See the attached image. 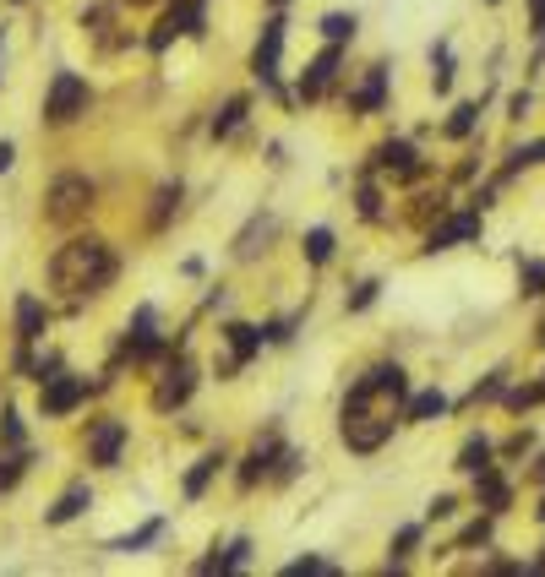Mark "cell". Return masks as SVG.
Returning a JSON list of instances; mask_svg holds the SVG:
<instances>
[{"label":"cell","instance_id":"cell-6","mask_svg":"<svg viewBox=\"0 0 545 577\" xmlns=\"http://www.w3.org/2000/svg\"><path fill=\"white\" fill-rule=\"evenodd\" d=\"M475 234H480V213H459V218H448L442 229H431L426 251H448V245H459V240H475Z\"/></svg>","mask_w":545,"mask_h":577},{"label":"cell","instance_id":"cell-29","mask_svg":"<svg viewBox=\"0 0 545 577\" xmlns=\"http://www.w3.org/2000/svg\"><path fill=\"white\" fill-rule=\"evenodd\" d=\"M377 289H382V284H360V289L349 294V311H366V305L377 300Z\"/></svg>","mask_w":545,"mask_h":577},{"label":"cell","instance_id":"cell-13","mask_svg":"<svg viewBox=\"0 0 545 577\" xmlns=\"http://www.w3.org/2000/svg\"><path fill=\"white\" fill-rule=\"evenodd\" d=\"M459 469H464V474H486V469H491V442H486V436L464 442V453H459Z\"/></svg>","mask_w":545,"mask_h":577},{"label":"cell","instance_id":"cell-35","mask_svg":"<svg viewBox=\"0 0 545 577\" xmlns=\"http://www.w3.org/2000/svg\"><path fill=\"white\" fill-rule=\"evenodd\" d=\"M535 567H545V556H540V562H535Z\"/></svg>","mask_w":545,"mask_h":577},{"label":"cell","instance_id":"cell-25","mask_svg":"<svg viewBox=\"0 0 545 577\" xmlns=\"http://www.w3.org/2000/svg\"><path fill=\"white\" fill-rule=\"evenodd\" d=\"M158 534H164V529H158V523H147V529H136V534H131V540H120V545H115V551H142V545H153V540H158Z\"/></svg>","mask_w":545,"mask_h":577},{"label":"cell","instance_id":"cell-11","mask_svg":"<svg viewBox=\"0 0 545 577\" xmlns=\"http://www.w3.org/2000/svg\"><path fill=\"white\" fill-rule=\"evenodd\" d=\"M44 322H49V316H44V305H38L33 294H22V300H16V338H22V343L44 338Z\"/></svg>","mask_w":545,"mask_h":577},{"label":"cell","instance_id":"cell-20","mask_svg":"<svg viewBox=\"0 0 545 577\" xmlns=\"http://www.w3.org/2000/svg\"><path fill=\"white\" fill-rule=\"evenodd\" d=\"M355 109H382V65L371 71V82L355 93Z\"/></svg>","mask_w":545,"mask_h":577},{"label":"cell","instance_id":"cell-32","mask_svg":"<svg viewBox=\"0 0 545 577\" xmlns=\"http://www.w3.org/2000/svg\"><path fill=\"white\" fill-rule=\"evenodd\" d=\"M508 109H513V120H524V114H530V93H513V104H508Z\"/></svg>","mask_w":545,"mask_h":577},{"label":"cell","instance_id":"cell-22","mask_svg":"<svg viewBox=\"0 0 545 577\" xmlns=\"http://www.w3.org/2000/svg\"><path fill=\"white\" fill-rule=\"evenodd\" d=\"M218 463H224V458H202V463L186 474V496H202V485L213 480V469H218Z\"/></svg>","mask_w":545,"mask_h":577},{"label":"cell","instance_id":"cell-30","mask_svg":"<svg viewBox=\"0 0 545 577\" xmlns=\"http://www.w3.org/2000/svg\"><path fill=\"white\" fill-rule=\"evenodd\" d=\"M0 436H5V442H22V420H16L11 409H5V420H0Z\"/></svg>","mask_w":545,"mask_h":577},{"label":"cell","instance_id":"cell-14","mask_svg":"<svg viewBox=\"0 0 545 577\" xmlns=\"http://www.w3.org/2000/svg\"><path fill=\"white\" fill-rule=\"evenodd\" d=\"M437 414H448V398L442 393H420V398H409V409H404V420H437Z\"/></svg>","mask_w":545,"mask_h":577},{"label":"cell","instance_id":"cell-19","mask_svg":"<svg viewBox=\"0 0 545 577\" xmlns=\"http://www.w3.org/2000/svg\"><path fill=\"white\" fill-rule=\"evenodd\" d=\"M475 120H480V104H459V109H453V120H448V136H469V131H475Z\"/></svg>","mask_w":545,"mask_h":577},{"label":"cell","instance_id":"cell-7","mask_svg":"<svg viewBox=\"0 0 545 577\" xmlns=\"http://www.w3.org/2000/svg\"><path fill=\"white\" fill-rule=\"evenodd\" d=\"M333 71H338V44H328V49L311 60V71L300 76V93H306V98H322V93H328V82H333Z\"/></svg>","mask_w":545,"mask_h":577},{"label":"cell","instance_id":"cell-9","mask_svg":"<svg viewBox=\"0 0 545 577\" xmlns=\"http://www.w3.org/2000/svg\"><path fill=\"white\" fill-rule=\"evenodd\" d=\"M191 382H197V371H191V365L180 360V365L169 371V382H164V387L153 393V403H158V409H175V403H186V398H191Z\"/></svg>","mask_w":545,"mask_h":577},{"label":"cell","instance_id":"cell-10","mask_svg":"<svg viewBox=\"0 0 545 577\" xmlns=\"http://www.w3.org/2000/svg\"><path fill=\"white\" fill-rule=\"evenodd\" d=\"M120 442H126V425H120V420H104V425L93 431V463L109 469V463L120 458Z\"/></svg>","mask_w":545,"mask_h":577},{"label":"cell","instance_id":"cell-27","mask_svg":"<svg viewBox=\"0 0 545 577\" xmlns=\"http://www.w3.org/2000/svg\"><path fill=\"white\" fill-rule=\"evenodd\" d=\"M502 393H508V376L497 371V376H491L486 387H475V393H469V403H480V398H502Z\"/></svg>","mask_w":545,"mask_h":577},{"label":"cell","instance_id":"cell-2","mask_svg":"<svg viewBox=\"0 0 545 577\" xmlns=\"http://www.w3.org/2000/svg\"><path fill=\"white\" fill-rule=\"evenodd\" d=\"M55 284L60 289H71V294H93V289H104L109 278H115V262H109V251L98 245V240H71L60 256H55Z\"/></svg>","mask_w":545,"mask_h":577},{"label":"cell","instance_id":"cell-1","mask_svg":"<svg viewBox=\"0 0 545 577\" xmlns=\"http://www.w3.org/2000/svg\"><path fill=\"white\" fill-rule=\"evenodd\" d=\"M399 382H404L399 365H377V371H366L349 387V398H344V442L355 453H377L393 436V409H371V403H377L382 387H399Z\"/></svg>","mask_w":545,"mask_h":577},{"label":"cell","instance_id":"cell-31","mask_svg":"<svg viewBox=\"0 0 545 577\" xmlns=\"http://www.w3.org/2000/svg\"><path fill=\"white\" fill-rule=\"evenodd\" d=\"M415 545H420V529H404V534H399V551H393V556H409Z\"/></svg>","mask_w":545,"mask_h":577},{"label":"cell","instance_id":"cell-5","mask_svg":"<svg viewBox=\"0 0 545 577\" xmlns=\"http://www.w3.org/2000/svg\"><path fill=\"white\" fill-rule=\"evenodd\" d=\"M278 49H284V16H273V22L262 27V44H257V55H251V71H257L262 82H278Z\"/></svg>","mask_w":545,"mask_h":577},{"label":"cell","instance_id":"cell-26","mask_svg":"<svg viewBox=\"0 0 545 577\" xmlns=\"http://www.w3.org/2000/svg\"><path fill=\"white\" fill-rule=\"evenodd\" d=\"M22 469H27V453H22V458H5V463H0V491H11V485L22 480Z\"/></svg>","mask_w":545,"mask_h":577},{"label":"cell","instance_id":"cell-33","mask_svg":"<svg viewBox=\"0 0 545 577\" xmlns=\"http://www.w3.org/2000/svg\"><path fill=\"white\" fill-rule=\"evenodd\" d=\"M0 169H11V142H0Z\"/></svg>","mask_w":545,"mask_h":577},{"label":"cell","instance_id":"cell-4","mask_svg":"<svg viewBox=\"0 0 545 577\" xmlns=\"http://www.w3.org/2000/svg\"><path fill=\"white\" fill-rule=\"evenodd\" d=\"M82 109H87V82L71 76V71H60L55 87H49V98H44V114H49L55 125H66V120H76Z\"/></svg>","mask_w":545,"mask_h":577},{"label":"cell","instance_id":"cell-16","mask_svg":"<svg viewBox=\"0 0 545 577\" xmlns=\"http://www.w3.org/2000/svg\"><path fill=\"white\" fill-rule=\"evenodd\" d=\"M475 480H480V502H486L491 512H502V507H508V480H502V474H491V469H486V474H475Z\"/></svg>","mask_w":545,"mask_h":577},{"label":"cell","instance_id":"cell-17","mask_svg":"<svg viewBox=\"0 0 545 577\" xmlns=\"http://www.w3.org/2000/svg\"><path fill=\"white\" fill-rule=\"evenodd\" d=\"M229 349H235V360H251V354L262 349V333H257V327H240V322H235V327H229Z\"/></svg>","mask_w":545,"mask_h":577},{"label":"cell","instance_id":"cell-3","mask_svg":"<svg viewBox=\"0 0 545 577\" xmlns=\"http://www.w3.org/2000/svg\"><path fill=\"white\" fill-rule=\"evenodd\" d=\"M87 202H93V185L82 180V174H60L55 185H49V224H71V218H82L87 213Z\"/></svg>","mask_w":545,"mask_h":577},{"label":"cell","instance_id":"cell-15","mask_svg":"<svg viewBox=\"0 0 545 577\" xmlns=\"http://www.w3.org/2000/svg\"><path fill=\"white\" fill-rule=\"evenodd\" d=\"M82 507H87V485H71V491H66V496L49 507V523H71Z\"/></svg>","mask_w":545,"mask_h":577},{"label":"cell","instance_id":"cell-34","mask_svg":"<svg viewBox=\"0 0 545 577\" xmlns=\"http://www.w3.org/2000/svg\"><path fill=\"white\" fill-rule=\"evenodd\" d=\"M535 16H540V22H545V0H535Z\"/></svg>","mask_w":545,"mask_h":577},{"label":"cell","instance_id":"cell-8","mask_svg":"<svg viewBox=\"0 0 545 577\" xmlns=\"http://www.w3.org/2000/svg\"><path fill=\"white\" fill-rule=\"evenodd\" d=\"M82 382L76 376H49V387H44V414H66V409H76L82 403Z\"/></svg>","mask_w":545,"mask_h":577},{"label":"cell","instance_id":"cell-24","mask_svg":"<svg viewBox=\"0 0 545 577\" xmlns=\"http://www.w3.org/2000/svg\"><path fill=\"white\" fill-rule=\"evenodd\" d=\"M519 284H524V294H545V262H524Z\"/></svg>","mask_w":545,"mask_h":577},{"label":"cell","instance_id":"cell-18","mask_svg":"<svg viewBox=\"0 0 545 577\" xmlns=\"http://www.w3.org/2000/svg\"><path fill=\"white\" fill-rule=\"evenodd\" d=\"M322 33H328V44H344V38H355V16L333 11V16H322Z\"/></svg>","mask_w":545,"mask_h":577},{"label":"cell","instance_id":"cell-23","mask_svg":"<svg viewBox=\"0 0 545 577\" xmlns=\"http://www.w3.org/2000/svg\"><path fill=\"white\" fill-rule=\"evenodd\" d=\"M306 256H311V262H328V256H333V234H328V229H311V234H306Z\"/></svg>","mask_w":545,"mask_h":577},{"label":"cell","instance_id":"cell-36","mask_svg":"<svg viewBox=\"0 0 545 577\" xmlns=\"http://www.w3.org/2000/svg\"><path fill=\"white\" fill-rule=\"evenodd\" d=\"M540 518H545V507H540Z\"/></svg>","mask_w":545,"mask_h":577},{"label":"cell","instance_id":"cell-21","mask_svg":"<svg viewBox=\"0 0 545 577\" xmlns=\"http://www.w3.org/2000/svg\"><path fill=\"white\" fill-rule=\"evenodd\" d=\"M240 120H246V98H235V104H224V114L213 120V136H229V131H235Z\"/></svg>","mask_w":545,"mask_h":577},{"label":"cell","instance_id":"cell-28","mask_svg":"<svg viewBox=\"0 0 545 577\" xmlns=\"http://www.w3.org/2000/svg\"><path fill=\"white\" fill-rule=\"evenodd\" d=\"M306 572H333L322 556H306V562H289V577H306Z\"/></svg>","mask_w":545,"mask_h":577},{"label":"cell","instance_id":"cell-12","mask_svg":"<svg viewBox=\"0 0 545 577\" xmlns=\"http://www.w3.org/2000/svg\"><path fill=\"white\" fill-rule=\"evenodd\" d=\"M377 164H382V169H393V174H420V164H415V147H409V142H382V147H377Z\"/></svg>","mask_w":545,"mask_h":577}]
</instances>
